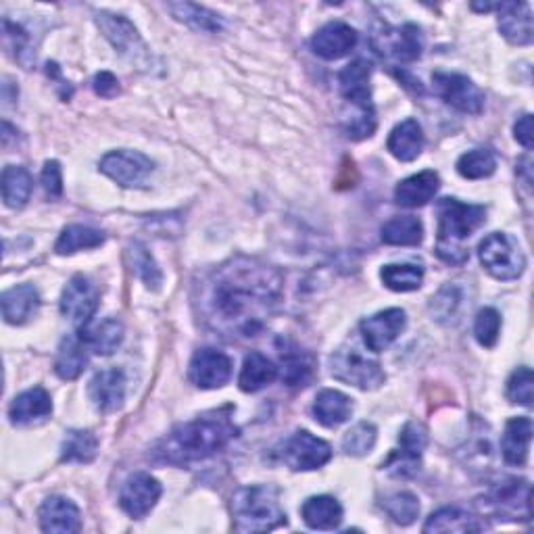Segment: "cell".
Listing matches in <instances>:
<instances>
[{"label":"cell","mask_w":534,"mask_h":534,"mask_svg":"<svg viewBox=\"0 0 534 534\" xmlns=\"http://www.w3.org/2000/svg\"><path fill=\"white\" fill-rule=\"evenodd\" d=\"M282 274L259 259L238 255L213 270L197 293L207 328L224 338L255 336L282 297Z\"/></svg>","instance_id":"6da1fadb"},{"label":"cell","mask_w":534,"mask_h":534,"mask_svg":"<svg viewBox=\"0 0 534 534\" xmlns=\"http://www.w3.org/2000/svg\"><path fill=\"white\" fill-rule=\"evenodd\" d=\"M238 436L228 409L211 411L192 422H184L169 432L157 445L155 457L163 464L186 466L203 461L226 449Z\"/></svg>","instance_id":"7a4b0ae2"},{"label":"cell","mask_w":534,"mask_h":534,"mask_svg":"<svg viewBox=\"0 0 534 534\" xmlns=\"http://www.w3.org/2000/svg\"><path fill=\"white\" fill-rule=\"evenodd\" d=\"M436 215H439L436 257L447 265H464L470 259L466 240L487 220V207L447 197L436 203Z\"/></svg>","instance_id":"3957f363"},{"label":"cell","mask_w":534,"mask_h":534,"mask_svg":"<svg viewBox=\"0 0 534 534\" xmlns=\"http://www.w3.org/2000/svg\"><path fill=\"white\" fill-rule=\"evenodd\" d=\"M232 514L238 532H267L286 524L278 491L267 484L238 489L232 497Z\"/></svg>","instance_id":"277c9868"},{"label":"cell","mask_w":534,"mask_h":534,"mask_svg":"<svg viewBox=\"0 0 534 534\" xmlns=\"http://www.w3.org/2000/svg\"><path fill=\"white\" fill-rule=\"evenodd\" d=\"M478 257L484 270L495 280H518L526 270V257L514 236L493 232L478 245Z\"/></svg>","instance_id":"5b68a950"},{"label":"cell","mask_w":534,"mask_h":534,"mask_svg":"<svg viewBox=\"0 0 534 534\" xmlns=\"http://www.w3.org/2000/svg\"><path fill=\"white\" fill-rule=\"evenodd\" d=\"M330 374L359 391H376L386 380L380 363L363 355L357 347L345 345L330 357Z\"/></svg>","instance_id":"8992f818"},{"label":"cell","mask_w":534,"mask_h":534,"mask_svg":"<svg viewBox=\"0 0 534 534\" xmlns=\"http://www.w3.org/2000/svg\"><path fill=\"white\" fill-rule=\"evenodd\" d=\"M94 19H96V26L101 28L103 36L111 42V46L121 57L128 59L136 67H149L151 65L153 57H151L149 46L144 44L138 30L132 26L126 17L101 11V13L94 15Z\"/></svg>","instance_id":"52a82bcc"},{"label":"cell","mask_w":534,"mask_h":534,"mask_svg":"<svg viewBox=\"0 0 534 534\" xmlns=\"http://www.w3.org/2000/svg\"><path fill=\"white\" fill-rule=\"evenodd\" d=\"M372 46L378 57L397 61V63H411L422 57L424 38L418 26L405 23L401 28L384 26L380 32L372 36Z\"/></svg>","instance_id":"ba28073f"},{"label":"cell","mask_w":534,"mask_h":534,"mask_svg":"<svg viewBox=\"0 0 534 534\" xmlns=\"http://www.w3.org/2000/svg\"><path fill=\"white\" fill-rule=\"evenodd\" d=\"M99 169L121 188H142L155 172V163L138 151H111L101 159Z\"/></svg>","instance_id":"9c48e42d"},{"label":"cell","mask_w":534,"mask_h":534,"mask_svg":"<svg viewBox=\"0 0 534 534\" xmlns=\"http://www.w3.org/2000/svg\"><path fill=\"white\" fill-rule=\"evenodd\" d=\"M280 457L290 470L309 472L326 466L332 459V449L318 436H313L307 430H299L282 445Z\"/></svg>","instance_id":"30bf717a"},{"label":"cell","mask_w":534,"mask_h":534,"mask_svg":"<svg viewBox=\"0 0 534 534\" xmlns=\"http://www.w3.org/2000/svg\"><path fill=\"white\" fill-rule=\"evenodd\" d=\"M434 92L441 99L461 113L478 115L484 109V94L482 90L468 78L461 74H445V71H436L432 74Z\"/></svg>","instance_id":"8fae6325"},{"label":"cell","mask_w":534,"mask_h":534,"mask_svg":"<svg viewBox=\"0 0 534 534\" xmlns=\"http://www.w3.org/2000/svg\"><path fill=\"white\" fill-rule=\"evenodd\" d=\"M101 290L96 288L86 276H74L65 286L61 295V313L69 322H74L78 328L90 324L92 315L99 309Z\"/></svg>","instance_id":"7c38bea8"},{"label":"cell","mask_w":534,"mask_h":534,"mask_svg":"<svg viewBox=\"0 0 534 534\" xmlns=\"http://www.w3.org/2000/svg\"><path fill=\"white\" fill-rule=\"evenodd\" d=\"M161 493L163 487L155 476L147 472H134L119 491V507L124 509L130 518L140 520L157 505Z\"/></svg>","instance_id":"4fadbf2b"},{"label":"cell","mask_w":534,"mask_h":534,"mask_svg":"<svg viewBox=\"0 0 534 534\" xmlns=\"http://www.w3.org/2000/svg\"><path fill=\"white\" fill-rule=\"evenodd\" d=\"M188 378L194 386L203 388V391L222 388L232 378V359L217 349H201L194 353L190 361Z\"/></svg>","instance_id":"5bb4252c"},{"label":"cell","mask_w":534,"mask_h":534,"mask_svg":"<svg viewBox=\"0 0 534 534\" xmlns=\"http://www.w3.org/2000/svg\"><path fill=\"white\" fill-rule=\"evenodd\" d=\"M407 326V315L403 309H386L372 318H366L359 324V332L363 343L374 353H382L391 347L397 338L403 334Z\"/></svg>","instance_id":"9a60e30c"},{"label":"cell","mask_w":534,"mask_h":534,"mask_svg":"<svg viewBox=\"0 0 534 534\" xmlns=\"http://www.w3.org/2000/svg\"><path fill=\"white\" fill-rule=\"evenodd\" d=\"M401 449L391 455L382 468L395 476H414L420 466V457L428 445V430L420 422H409L399 434Z\"/></svg>","instance_id":"2e32d148"},{"label":"cell","mask_w":534,"mask_h":534,"mask_svg":"<svg viewBox=\"0 0 534 534\" xmlns=\"http://www.w3.org/2000/svg\"><path fill=\"white\" fill-rule=\"evenodd\" d=\"M489 505L505 520H530L528 480L507 478L489 493Z\"/></svg>","instance_id":"e0dca14e"},{"label":"cell","mask_w":534,"mask_h":534,"mask_svg":"<svg viewBox=\"0 0 534 534\" xmlns=\"http://www.w3.org/2000/svg\"><path fill=\"white\" fill-rule=\"evenodd\" d=\"M370 76H372V67L368 61H363V59L349 63L341 74H338V84H341L343 99L351 103L357 113H376L374 103H372Z\"/></svg>","instance_id":"ac0fdd59"},{"label":"cell","mask_w":534,"mask_h":534,"mask_svg":"<svg viewBox=\"0 0 534 534\" xmlns=\"http://www.w3.org/2000/svg\"><path fill=\"white\" fill-rule=\"evenodd\" d=\"M88 395L101 414H113L126 401V374L117 368L96 372L90 380Z\"/></svg>","instance_id":"d6986e66"},{"label":"cell","mask_w":534,"mask_h":534,"mask_svg":"<svg viewBox=\"0 0 534 534\" xmlns=\"http://www.w3.org/2000/svg\"><path fill=\"white\" fill-rule=\"evenodd\" d=\"M355 46H357V32L343 21L326 23V26L315 32V36L311 38L313 53L326 61L347 57Z\"/></svg>","instance_id":"ffe728a7"},{"label":"cell","mask_w":534,"mask_h":534,"mask_svg":"<svg viewBox=\"0 0 534 534\" xmlns=\"http://www.w3.org/2000/svg\"><path fill=\"white\" fill-rule=\"evenodd\" d=\"M38 522L44 532L76 534L82 528L80 509L65 497H48L38 509Z\"/></svg>","instance_id":"44dd1931"},{"label":"cell","mask_w":534,"mask_h":534,"mask_svg":"<svg viewBox=\"0 0 534 534\" xmlns=\"http://www.w3.org/2000/svg\"><path fill=\"white\" fill-rule=\"evenodd\" d=\"M499 32L507 42L528 46L534 38L532 13L528 3H499Z\"/></svg>","instance_id":"7402d4cb"},{"label":"cell","mask_w":534,"mask_h":534,"mask_svg":"<svg viewBox=\"0 0 534 534\" xmlns=\"http://www.w3.org/2000/svg\"><path fill=\"white\" fill-rule=\"evenodd\" d=\"M53 414V401L44 388L36 386L30 391L21 393L13 399L9 407V418L13 426H30L46 420Z\"/></svg>","instance_id":"603a6c76"},{"label":"cell","mask_w":534,"mask_h":534,"mask_svg":"<svg viewBox=\"0 0 534 534\" xmlns=\"http://www.w3.org/2000/svg\"><path fill=\"white\" fill-rule=\"evenodd\" d=\"M3 318L11 326L28 324L38 313L42 301L34 284H19L3 295Z\"/></svg>","instance_id":"cb8c5ba5"},{"label":"cell","mask_w":534,"mask_h":534,"mask_svg":"<svg viewBox=\"0 0 534 534\" xmlns=\"http://www.w3.org/2000/svg\"><path fill=\"white\" fill-rule=\"evenodd\" d=\"M441 188V178L432 169H426V172H420L416 176H409L401 180L395 188V201L401 207L407 209H416L424 207L434 199V194Z\"/></svg>","instance_id":"d4e9b609"},{"label":"cell","mask_w":534,"mask_h":534,"mask_svg":"<svg viewBox=\"0 0 534 534\" xmlns=\"http://www.w3.org/2000/svg\"><path fill=\"white\" fill-rule=\"evenodd\" d=\"M530 441H532V420L522 416V418H512L505 424V432L501 439V451L503 459L509 466H524L528 461V451H530Z\"/></svg>","instance_id":"484cf974"},{"label":"cell","mask_w":534,"mask_h":534,"mask_svg":"<svg viewBox=\"0 0 534 534\" xmlns=\"http://www.w3.org/2000/svg\"><path fill=\"white\" fill-rule=\"evenodd\" d=\"M386 149L399 161H416L424 151V132L416 119H405L388 136Z\"/></svg>","instance_id":"4316f807"},{"label":"cell","mask_w":534,"mask_h":534,"mask_svg":"<svg viewBox=\"0 0 534 534\" xmlns=\"http://www.w3.org/2000/svg\"><path fill=\"white\" fill-rule=\"evenodd\" d=\"M278 376H280V370L276 363L270 357H265L263 353L253 351L245 357V363H242V370L238 376L240 391L257 393L261 391V388L270 386Z\"/></svg>","instance_id":"83f0119b"},{"label":"cell","mask_w":534,"mask_h":534,"mask_svg":"<svg viewBox=\"0 0 534 534\" xmlns=\"http://www.w3.org/2000/svg\"><path fill=\"white\" fill-rule=\"evenodd\" d=\"M351 414H353V401L341 391L326 388V391L315 397L313 418L326 428H336L345 424L351 418Z\"/></svg>","instance_id":"f1b7e54d"},{"label":"cell","mask_w":534,"mask_h":534,"mask_svg":"<svg viewBox=\"0 0 534 534\" xmlns=\"http://www.w3.org/2000/svg\"><path fill=\"white\" fill-rule=\"evenodd\" d=\"M301 516L313 530H334L343 522V505L330 495L309 497L301 507Z\"/></svg>","instance_id":"f546056e"},{"label":"cell","mask_w":534,"mask_h":534,"mask_svg":"<svg viewBox=\"0 0 534 534\" xmlns=\"http://www.w3.org/2000/svg\"><path fill=\"white\" fill-rule=\"evenodd\" d=\"M88 347L82 341L80 334H71L61 341L57 359H55V372L61 380H76L88 366Z\"/></svg>","instance_id":"4dcf8cb0"},{"label":"cell","mask_w":534,"mask_h":534,"mask_svg":"<svg viewBox=\"0 0 534 534\" xmlns=\"http://www.w3.org/2000/svg\"><path fill=\"white\" fill-rule=\"evenodd\" d=\"M78 334L82 336V341L92 353L111 355L113 351H117L121 341H124V326H121V322L115 318H107L99 326L80 328Z\"/></svg>","instance_id":"1f68e13d"},{"label":"cell","mask_w":534,"mask_h":534,"mask_svg":"<svg viewBox=\"0 0 534 534\" xmlns=\"http://www.w3.org/2000/svg\"><path fill=\"white\" fill-rule=\"evenodd\" d=\"M484 528L487 524L480 522V518L457 507L439 509L424 524V532H482Z\"/></svg>","instance_id":"d6a6232c"},{"label":"cell","mask_w":534,"mask_h":534,"mask_svg":"<svg viewBox=\"0 0 534 534\" xmlns=\"http://www.w3.org/2000/svg\"><path fill=\"white\" fill-rule=\"evenodd\" d=\"M380 238L384 245L393 247H418L424 238V226L414 215L393 217L380 230Z\"/></svg>","instance_id":"836d02e7"},{"label":"cell","mask_w":534,"mask_h":534,"mask_svg":"<svg viewBox=\"0 0 534 534\" xmlns=\"http://www.w3.org/2000/svg\"><path fill=\"white\" fill-rule=\"evenodd\" d=\"M34 180L26 167L7 165L3 172V201L9 209L26 207L32 197Z\"/></svg>","instance_id":"e575fe53"},{"label":"cell","mask_w":534,"mask_h":534,"mask_svg":"<svg viewBox=\"0 0 534 534\" xmlns=\"http://www.w3.org/2000/svg\"><path fill=\"white\" fill-rule=\"evenodd\" d=\"M280 363H282V380L288 386H305L311 378V361L303 349L295 343L280 341Z\"/></svg>","instance_id":"d590c367"},{"label":"cell","mask_w":534,"mask_h":534,"mask_svg":"<svg viewBox=\"0 0 534 534\" xmlns=\"http://www.w3.org/2000/svg\"><path fill=\"white\" fill-rule=\"evenodd\" d=\"M99 451V439L90 430H69L61 445L63 464H90Z\"/></svg>","instance_id":"8d00e7d4"},{"label":"cell","mask_w":534,"mask_h":534,"mask_svg":"<svg viewBox=\"0 0 534 534\" xmlns=\"http://www.w3.org/2000/svg\"><path fill=\"white\" fill-rule=\"evenodd\" d=\"M167 9L172 11V15L178 21L186 23V26H190L192 30L217 34L224 28V19L217 13L209 11L207 7L194 5V3H172V5H167Z\"/></svg>","instance_id":"74e56055"},{"label":"cell","mask_w":534,"mask_h":534,"mask_svg":"<svg viewBox=\"0 0 534 534\" xmlns=\"http://www.w3.org/2000/svg\"><path fill=\"white\" fill-rule=\"evenodd\" d=\"M128 261L134 276L147 286L149 290H159L163 284V274L151 251L142 245V242H132L128 249Z\"/></svg>","instance_id":"f35d334b"},{"label":"cell","mask_w":534,"mask_h":534,"mask_svg":"<svg viewBox=\"0 0 534 534\" xmlns=\"http://www.w3.org/2000/svg\"><path fill=\"white\" fill-rule=\"evenodd\" d=\"M105 242V234L88 226H67L55 245L57 255H74L84 249H96Z\"/></svg>","instance_id":"ab89813d"},{"label":"cell","mask_w":534,"mask_h":534,"mask_svg":"<svg viewBox=\"0 0 534 534\" xmlns=\"http://www.w3.org/2000/svg\"><path fill=\"white\" fill-rule=\"evenodd\" d=\"M380 278L386 288L395 293H414L424 282V267L420 265H384L380 270Z\"/></svg>","instance_id":"60d3db41"},{"label":"cell","mask_w":534,"mask_h":534,"mask_svg":"<svg viewBox=\"0 0 534 534\" xmlns=\"http://www.w3.org/2000/svg\"><path fill=\"white\" fill-rule=\"evenodd\" d=\"M457 172L466 180L491 178L497 172V155L491 149H474L459 157Z\"/></svg>","instance_id":"b9f144b4"},{"label":"cell","mask_w":534,"mask_h":534,"mask_svg":"<svg viewBox=\"0 0 534 534\" xmlns=\"http://www.w3.org/2000/svg\"><path fill=\"white\" fill-rule=\"evenodd\" d=\"M384 512L391 516L397 524L409 526L414 524L416 518L420 516V501L414 493H395L384 501Z\"/></svg>","instance_id":"7bdbcfd3"},{"label":"cell","mask_w":534,"mask_h":534,"mask_svg":"<svg viewBox=\"0 0 534 534\" xmlns=\"http://www.w3.org/2000/svg\"><path fill=\"white\" fill-rule=\"evenodd\" d=\"M378 439V430L370 422H359L355 424L343 439V451L351 457H363L368 455Z\"/></svg>","instance_id":"ee69618b"},{"label":"cell","mask_w":534,"mask_h":534,"mask_svg":"<svg viewBox=\"0 0 534 534\" xmlns=\"http://www.w3.org/2000/svg\"><path fill=\"white\" fill-rule=\"evenodd\" d=\"M499 332H501L499 311L493 307L480 309L474 320V336H476L478 345L484 349H493L499 341Z\"/></svg>","instance_id":"f6af8a7d"},{"label":"cell","mask_w":534,"mask_h":534,"mask_svg":"<svg viewBox=\"0 0 534 534\" xmlns=\"http://www.w3.org/2000/svg\"><path fill=\"white\" fill-rule=\"evenodd\" d=\"M459 307H461V293H459V288L453 284H447L445 288H441L439 295L432 297V303H430V311L434 315V320L443 322V324H451V320L457 318Z\"/></svg>","instance_id":"bcb514c9"},{"label":"cell","mask_w":534,"mask_h":534,"mask_svg":"<svg viewBox=\"0 0 534 534\" xmlns=\"http://www.w3.org/2000/svg\"><path fill=\"white\" fill-rule=\"evenodd\" d=\"M532 382L534 380H532L530 368H526V366L518 368L512 376H509V380H507V391H505L507 399L512 401V403L530 407L532 405V391H534Z\"/></svg>","instance_id":"7dc6e473"},{"label":"cell","mask_w":534,"mask_h":534,"mask_svg":"<svg viewBox=\"0 0 534 534\" xmlns=\"http://www.w3.org/2000/svg\"><path fill=\"white\" fill-rule=\"evenodd\" d=\"M42 188L46 192L48 199H59L63 194V174L59 161H46L42 169Z\"/></svg>","instance_id":"c3c4849f"},{"label":"cell","mask_w":534,"mask_h":534,"mask_svg":"<svg viewBox=\"0 0 534 534\" xmlns=\"http://www.w3.org/2000/svg\"><path fill=\"white\" fill-rule=\"evenodd\" d=\"M3 34H5V44L11 48L17 59H21L23 51L28 48V40H30L28 32L23 30L21 26H17V23H13L11 19H5L3 21Z\"/></svg>","instance_id":"681fc988"},{"label":"cell","mask_w":534,"mask_h":534,"mask_svg":"<svg viewBox=\"0 0 534 534\" xmlns=\"http://www.w3.org/2000/svg\"><path fill=\"white\" fill-rule=\"evenodd\" d=\"M92 90L96 92V96H101V99H115L119 94V82L111 71H101V74H96L92 80Z\"/></svg>","instance_id":"f907efd6"},{"label":"cell","mask_w":534,"mask_h":534,"mask_svg":"<svg viewBox=\"0 0 534 534\" xmlns=\"http://www.w3.org/2000/svg\"><path fill=\"white\" fill-rule=\"evenodd\" d=\"M514 136L516 140L522 144V147L526 151H532L534 147V134H532V115H522L518 121H516V126H514Z\"/></svg>","instance_id":"816d5d0a"}]
</instances>
